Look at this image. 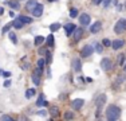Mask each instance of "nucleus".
Here are the masks:
<instances>
[{
	"mask_svg": "<svg viewBox=\"0 0 126 121\" xmlns=\"http://www.w3.org/2000/svg\"><path fill=\"white\" fill-rule=\"evenodd\" d=\"M64 119H66V120H73V119H74V112L67 110V112L64 113Z\"/></svg>",
	"mask_w": 126,
	"mask_h": 121,
	"instance_id": "27",
	"label": "nucleus"
},
{
	"mask_svg": "<svg viewBox=\"0 0 126 121\" xmlns=\"http://www.w3.org/2000/svg\"><path fill=\"white\" fill-rule=\"evenodd\" d=\"M44 59H46V63H51L52 57H51V53H50V51H47V53H46V58H44Z\"/></svg>",
	"mask_w": 126,
	"mask_h": 121,
	"instance_id": "33",
	"label": "nucleus"
},
{
	"mask_svg": "<svg viewBox=\"0 0 126 121\" xmlns=\"http://www.w3.org/2000/svg\"><path fill=\"white\" fill-rule=\"evenodd\" d=\"M110 1H111V0H102V3H103V7H109V5H110Z\"/></svg>",
	"mask_w": 126,
	"mask_h": 121,
	"instance_id": "38",
	"label": "nucleus"
},
{
	"mask_svg": "<svg viewBox=\"0 0 126 121\" xmlns=\"http://www.w3.org/2000/svg\"><path fill=\"white\" fill-rule=\"evenodd\" d=\"M46 43H47V46H48V47L54 46V35H52V32H51V35H48L46 38Z\"/></svg>",
	"mask_w": 126,
	"mask_h": 121,
	"instance_id": "22",
	"label": "nucleus"
},
{
	"mask_svg": "<svg viewBox=\"0 0 126 121\" xmlns=\"http://www.w3.org/2000/svg\"><path fill=\"white\" fill-rule=\"evenodd\" d=\"M38 53L40 54V55H46L47 50H46V48H43V47H40V48H39V50H38Z\"/></svg>",
	"mask_w": 126,
	"mask_h": 121,
	"instance_id": "37",
	"label": "nucleus"
},
{
	"mask_svg": "<svg viewBox=\"0 0 126 121\" xmlns=\"http://www.w3.org/2000/svg\"><path fill=\"white\" fill-rule=\"evenodd\" d=\"M124 81H125V75H119V77L115 78V82L118 83V85L121 83V82H124Z\"/></svg>",
	"mask_w": 126,
	"mask_h": 121,
	"instance_id": "35",
	"label": "nucleus"
},
{
	"mask_svg": "<svg viewBox=\"0 0 126 121\" xmlns=\"http://www.w3.org/2000/svg\"><path fill=\"white\" fill-rule=\"evenodd\" d=\"M48 1H56V0H48Z\"/></svg>",
	"mask_w": 126,
	"mask_h": 121,
	"instance_id": "46",
	"label": "nucleus"
},
{
	"mask_svg": "<svg viewBox=\"0 0 126 121\" xmlns=\"http://www.w3.org/2000/svg\"><path fill=\"white\" fill-rule=\"evenodd\" d=\"M124 44H125V42L122 40V39H115L114 42H111V47L114 48V50H118V48H121Z\"/></svg>",
	"mask_w": 126,
	"mask_h": 121,
	"instance_id": "14",
	"label": "nucleus"
},
{
	"mask_svg": "<svg viewBox=\"0 0 126 121\" xmlns=\"http://www.w3.org/2000/svg\"><path fill=\"white\" fill-rule=\"evenodd\" d=\"M70 16L71 18H77L78 16V10L77 8H71L70 10Z\"/></svg>",
	"mask_w": 126,
	"mask_h": 121,
	"instance_id": "31",
	"label": "nucleus"
},
{
	"mask_svg": "<svg viewBox=\"0 0 126 121\" xmlns=\"http://www.w3.org/2000/svg\"><path fill=\"white\" fill-rule=\"evenodd\" d=\"M3 12H4V10H3L1 7H0V15H3Z\"/></svg>",
	"mask_w": 126,
	"mask_h": 121,
	"instance_id": "44",
	"label": "nucleus"
},
{
	"mask_svg": "<svg viewBox=\"0 0 126 121\" xmlns=\"http://www.w3.org/2000/svg\"><path fill=\"white\" fill-rule=\"evenodd\" d=\"M44 65H46V59H44V58H40L38 60V67L40 69V70H43V69H44Z\"/></svg>",
	"mask_w": 126,
	"mask_h": 121,
	"instance_id": "26",
	"label": "nucleus"
},
{
	"mask_svg": "<svg viewBox=\"0 0 126 121\" xmlns=\"http://www.w3.org/2000/svg\"><path fill=\"white\" fill-rule=\"evenodd\" d=\"M106 94H98L97 97H95V105H97V108H98V114H97V117H99V112H101V109L102 106L105 105V102H106Z\"/></svg>",
	"mask_w": 126,
	"mask_h": 121,
	"instance_id": "3",
	"label": "nucleus"
},
{
	"mask_svg": "<svg viewBox=\"0 0 126 121\" xmlns=\"http://www.w3.org/2000/svg\"><path fill=\"white\" fill-rule=\"evenodd\" d=\"M124 70H125V73H126V62H125V66H124Z\"/></svg>",
	"mask_w": 126,
	"mask_h": 121,
	"instance_id": "45",
	"label": "nucleus"
},
{
	"mask_svg": "<svg viewBox=\"0 0 126 121\" xmlns=\"http://www.w3.org/2000/svg\"><path fill=\"white\" fill-rule=\"evenodd\" d=\"M86 82H93V80L90 77H87V78H86Z\"/></svg>",
	"mask_w": 126,
	"mask_h": 121,
	"instance_id": "43",
	"label": "nucleus"
},
{
	"mask_svg": "<svg viewBox=\"0 0 126 121\" xmlns=\"http://www.w3.org/2000/svg\"><path fill=\"white\" fill-rule=\"evenodd\" d=\"M42 73H43V70H40L39 67L32 73V82L36 85V86H38V85H40V74H42Z\"/></svg>",
	"mask_w": 126,
	"mask_h": 121,
	"instance_id": "6",
	"label": "nucleus"
},
{
	"mask_svg": "<svg viewBox=\"0 0 126 121\" xmlns=\"http://www.w3.org/2000/svg\"><path fill=\"white\" fill-rule=\"evenodd\" d=\"M102 44H103L105 47H109V46H111V42H110L107 38H105V39H103V42H102Z\"/></svg>",
	"mask_w": 126,
	"mask_h": 121,
	"instance_id": "34",
	"label": "nucleus"
},
{
	"mask_svg": "<svg viewBox=\"0 0 126 121\" xmlns=\"http://www.w3.org/2000/svg\"><path fill=\"white\" fill-rule=\"evenodd\" d=\"M4 86H5V87L11 86V81H10V80H7V81H5V82H4Z\"/></svg>",
	"mask_w": 126,
	"mask_h": 121,
	"instance_id": "41",
	"label": "nucleus"
},
{
	"mask_svg": "<svg viewBox=\"0 0 126 121\" xmlns=\"http://www.w3.org/2000/svg\"><path fill=\"white\" fill-rule=\"evenodd\" d=\"M93 51H94V48L93 46H90V44H86L85 47H82V50H80V57H83V58H87L93 54Z\"/></svg>",
	"mask_w": 126,
	"mask_h": 121,
	"instance_id": "4",
	"label": "nucleus"
},
{
	"mask_svg": "<svg viewBox=\"0 0 126 121\" xmlns=\"http://www.w3.org/2000/svg\"><path fill=\"white\" fill-rule=\"evenodd\" d=\"M77 28V26L75 24H73V23H67L64 26V30H66V35L67 36H70V35H73V32H74V30Z\"/></svg>",
	"mask_w": 126,
	"mask_h": 121,
	"instance_id": "11",
	"label": "nucleus"
},
{
	"mask_svg": "<svg viewBox=\"0 0 126 121\" xmlns=\"http://www.w3.org/2000/svg\"><path fill=\"white\" fill-rule=\"evenodd\" d=\"M5 4H8L11 8H14V10H17V8L20 7V4L17 1H15V0H10V1H5Z\"/></svg>",
	"mask_w": 126,
	"mask_h": 121,
	"instance_id": "20",
	"label": "nucleus"
},
{
	"mask_svg": "<svg viewBox=\"0 0 126 121\" xmlns=\"http://www.w3.org/2000/svg\"><path fill=\"white\" fill-rule=\"evenodd\" d=\"M36 114H39V116H46V114H47V112H46V110H43V109H42V110L36 112Z\"/></svg>",
	"mask_w": 126,
	"mask_h": 121,
	"instance_id": "39",
	"label": "nucleus"
},
{
	"mask_svg": "<svg viewBox=\"0 0 126 121\" xmlns=\"http://www.w3.org/2000/svg\"><path fill=\"white\" fill-rule=\"evenodd\" d=\"M125 63V54H119L118 55V65H124Z\"/></svg>",
	"mask_w": 126,
	"mask_h": 121,
	"instance_id": "30",
	"label": "nucleus"
},
{
	"mask_svg": "<svg viewBox=\"0 0 126 121\" xmlns=\"http://www.w3.org/2000/svg\"><path fill=\"white\" fill-rule=\"evenodd\" d=\"M19 19L22 20L24 24H30V23H32V19L31 18H28V16H24V15H19Z\"/></svg>",
	"mask_w": 126,
	"mask_h": 121,
	"instance_id": "21",
	"label": "nucleus"
},
{
	"mask_svg": "<svg viewBox=\"0 0 126 121\" xmlns=\"http://www.w3.org/2000/svg\"><path fill=\"white\" fill-rule=\"evenodd\" d=\"M101 27H102V23L101 22H95L91 24V27H90V31L93 32V34H97V32L101 31Z\"/></svg>",
	"mask_w": 126,
	"mask_h": 121,
	"instance_id": "13",
	"label": "nucleus"
},
{
	"mask_svg": "<svg viewBox=\"0 0 126 121\" xmlns=\"http://www.w3.org/2000/svg\"><path fill=\"white\" fill-rule=\"evenodd\" d=\"M126 31V20L125 19H119L118 22L114 26V32L115 34H122V32Z\"/></svg>",
	"mask_w": 126,
	"mask_h": 121,
	"instance_id": "2",
	"label": "nucleus"
},
{
	"mask_svg": "<svg viewBox=\"0 0 126 121\" xmlns=\"http://www.w3.org/2000/svg\"><path fill=\"white\" fill-rule=\"evenodd\" d=\"M36 105H38V106H47V105H48V102L44 100V96L43 94L39 96V98H38V101H36Z\"/></svg>",
	"mask_w": 126,
	"mask_h": 121,
	"instance_id": "18",
	"label": "nucleus"
},
{
	"mask_svg": "<svg viewBox=\"0 0 126 121\" xmlns=\"http://www.w3.org/2000/svg\"><path fill=\"white\" fill-rule=\"evenodd\" d=\"M3 75H4L5 78H8V77H11V73H8V71H3Z\"/></svg>",
	"mask_w": 126,
	"mask_h": 121,
	"instance_id": "40",
	"label": "nucleus"
},
{
	"mask_svg": "<svg viewBox=\"0 0 126 121\" xmlns=\"http://www.w3.org/2000/svg\"><path fill=\"white\" fill-rule=\"evenodd\" d=\"M31 12H32V15H34V16H36V18L42 16V14H43V5L38 3V4L35 5V8H34Z\"/></svg>",
	"mask_w": 126,
	"mask_h": 121,
	"instance_id": "9",
	"label": "nucleus"
},
{
	"mask_svg": "<svg viewBox=\"0 0 126 121\" xmlns=\"http://www.w3.org/2000/svg\"><path fill=\"white\" fill-rule=\"evenodd\" d=\"M121 117V109L117 105H109L106 109V119L110 121H115Z\"/></svg>",
	"mask_w": 126,
	"mask_h": 121,
	"instance_id": "1",
	"label": "nucleus"
},
{
	"mask_svg": "<svg viewBox=\"0 0 126 121\" xmlns=\"http://www.w3.org/2000/svg\"><path fill=\"white\" fill-rule=\"evenodd\" d=\"M36 4H38V0H28V1H27V4H26V10L27 11H32Z\"/></svg>",
	"mask_w": 126,
	"mask_h": 121,
	"instance_id": "17",
	"label": "nucleus"
},
{
	"mask_svg": "<svg viewBox=\"0 0 126 121\" xmlns=\"http://www.w3.org/2000/svg\"><path fill=\"white\" fill-rule=\"evenodd\" d=\"M93 3H94L95 5H98V4H101V3H102V0H93Z\"/></svg>",
	"mask_w": 126,
	"mask_h": 121,
	"instance_id": "42",
	"label": "nucleus"
},
{
	"mask_svg": "<svg viewBox=\"0 0 126 121\" xmlns=\"http://www.w3.org/2000/svg\"><path fill=\"white\" fill-rule=\"evenodd\" d=\"M35 92H36L35 89H27V92H26V98L30 100L32 96H35Z\"/></svg>",
	"mask_w": 126,
	"mask_h": 121,
	"instance_id": "24",
	"label": "nucleus"
},
{
	"mask_svg": "<svg viewBox=\"0 0 126 121\" xmlns=\"http://www.w3.org/2000/svg\"><path fill=\"white\" fill-rule=\"evenodd\" d=\"M83 105H85V100H82V98H75L71 102V106H73L74 110H79Z\"/></svg>",
	"mask_w": 126,
	"mask_h": 121,
	"instance_id": "7",
	"label": "nucleus"
},
{
	"mask_svg": "<svg viewBox=\"0 0 126 121\" xmlns=\"http://www.w3.org/2000/svg\"><path fill=\"white\" fill-rule=\"evenodd\" d=\"M59 113H61V110H59L58 106H51L50 108V114L52 119H56V117L59 116Z\"/></svg>",
	"mask_w": 126,
	"mask_h": 121,
	"instance_id": "16",
	"label": "nucleus"
},
{
	"mask_svg": "<svg viewBox=\"0 0 126 121\" xmlns=\"http://www.w3.org/2000/svg\"><path fill=\"white\" fill-rule=\"evenodd\" d=\"M73 70L74 71H78V73L82 70V62H80L79 58H75V59L73 60Z\"/></svg>",
	"mask_w": 126,
	"mask_h": 121,
	"instance_id": "12",
	"label": "nucleus"
},
{
	"mask_svg": "<svg viewBox=\"0 0 126 121\" xmlns=\"http://www.w3.org/2000/svg\"><path fill=\"white\" fill-rule=\"evenodd\" d=\"M12 27V23H8V24H5L4 27H3V30H1V34H7L8 31H10V28Z\"/></svg>",
	"mask_w": 126,
	"mask_h": 121,
	"instance_id": "28",
	"label": "nucleus"
},
{
	"mask_svg": "<svg viewBox=\"0 0 126 121\" xmlns=\"http://www.w3.org/2000/svg\"><path fill=\"white\" fill-rule=\"evenodd\" d=\"M44 40H46V38H44V36H42V35L36 36V38H35V46H40Z\"/></svg>",
	"mask_w": 126,
	"mask_h": 121,
	"instance_id": "23",
	"label": "nucleus"
},
{
	"mask_svg": "<svg viewBox=\"0 0 126 121\" xmlns=\"http://www.w3.org/2000/svg\"><path fill=\"white\" fill-rule=\"evenodd\" d=\"M23 26H24V23L22 22V20L17 18V19H15L14 22H12V27H15L16 30H20V28H23Z\"/></svg>",
	"mask_w": 126,
	"mask_h": 121,
	"instance_id": "19",
	"label": "nucleus"
},
{
	"mask_svg": "<svg viewBox=\"0 0 126 121\" xmlns=\"http://www.w3.org/2000/svg\"><path fill=\"white\" fill-rule=\"evenodd\" d=\"M1 120H3V121H12L14 119H12L11 116H7V114H3V116H1Z\"/></svg>",
	"mask_w": 126,
	"mask_h": 121,
	"instance_id": "36",
	"label": "nucleus"
},
{
	"mask_svg": "<svg viewBox=\"0 0 126 121\" xmlns=\"http://www.w3.org/2000/svg\"><path fill=\"white\" fill-rule=\"evenodd\" d=\"M10 38H11V42H12L14 44L17 43V39H16V35L14 34V32H10Z\"/></svg>",
	"mask_w": 126,
	"mask_h": 121,
	"instance_id": "32",
	"label": "nucleus"
},
{
	"mask_svg": "<svg viewBox=\"0 0 126 121\" xmlns=\"http://www.w3.org/2000/svg\"><path fill=\"white\" fill-rule=\"evenodd\" d=\"M61 28V24L59 23H52L50 26V30H51V32H55V31H58V30Z\"/></svg>",
	"mask_w": 126,
	"mask_h": 121,
	"instance_id": "25",
	"label": "nucleus"
},
{
	"mask_svg": "<svg viewBox=\"0 0 126 121\" xmlns=\"http://www.w3.org/2000/svg\"><path fill=\"white\" fill-rule=\"evenodd\" d=\"M79 23H80V26H89L90 24V16L87 14H82L79 16Z\"/></svg>",
	"mask_w": 126,
	"mask_h": 121,
	"instance_id": "10",
	"label": "nucleus"
},
{
	"mask_svg": "<svg viewBox=\"0 0 126 121\" xmlns=\"http://www.w3.org/2000/svg\"><path fill=\"white\" fill-rule=\"evenodd\" d=\"M83 36V28L82 27H77L75 30H74V32H73V38H74V40L78 42V40H80V38Z\"/></svg>",
	"mask_w": 126,
	"mask_h": 121,
	"instance_id": "8",
	"label": "nucleus"
},
{
	"mask_svg": "<svg viewBox=\"0 0 126 121\" xmlns=\"http://www.w3.org/2000/svg\"><path fill=\"white\" fill-rule=\"evenodd\" d=\"M95 51H97L98 54H101L102 51H103V44H101V43H95Z\"/></svg>",
	"mask_w": 126,
	"mask_h": 121,
	"instance_id": "29",
	"label": "nucleus"
},
{
	"mask_svg": "<svg viewBox=\"0 0 126 121\" xmlns=\"http://www.w3.org/2000/svg\"><path fill=\"white\" fill-rule=\"evenodd\" d=\"M20 67L23 69V70H28L30 67H31V65H30V62H28V59L26 58H23V59H20Z\"/></svg>",
	"mask_w": 126,
	"mask_h": 121,
	"instance_id": "15",
	"label": "nucleus"
},
{
	"mask_svg": "<svg viewBox=\"0 0 126 121\" xmlns=\"http://www.w3.org/2000/svg\"><path fill=\"white\" fill-rule=\"evenodd\" d=\"M101 67H102V70H105V71L111 70V69H113V63H111V60H110L109 58H103V59L101 60Z\"/></svg>",
	"mask_w": 126,
	"mask_h": 121,
	"instance_id": "5",
	"label": "nucleus"
}]
</instances>
